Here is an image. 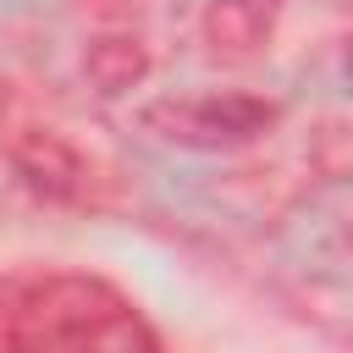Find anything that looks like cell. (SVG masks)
Listing matches in <instances>:
<instances>
[{
    "label": "cell",
    "instance_id": "cell-5",
    "mask_svg": "<svg viewBox=\"0 0 353 353\" xmlns=\"http://www.w3.org/2000/svg\"><path fill=\"white\" fill-rule=\"evenodd\" d=\"M83 72H88V83L99 94H127V88H138L149 77V50L132 33H105V39H94L83 50Z\"/></svg>",
    "mask_w": 353,
    "mask_h": 353
},
{
    "label": "cell",
    "instance_id": "cell-2",
    "mask_svg": "<svg viewBox=\"0 0 353 353\" xmlns=\"http://www.w3.org/2000/svg\"><path fill=\"white\" fill-rule=\"evenodd\" d=\"M276 99L248 94V88H193V94H160L138 110V121L171 143V149H193V154H226L243 149L254 138H265L276 127Z\"/></svg>",
    "mask_w": 353,
    "mask_h": 353
},
{
    "label": "cell",
    "instance_id": "cell-3",
    "mask_svg": "<svg viewBox=\"0 0 353 353\" xmlns=\"http://www.w3.org/2000/svg\"><path fill=\"white\" fill-rule=\"evenodd\" d=\"M6 154L22 171V182L50 193V199H77L83 193V160L50 121H28V116L11 121L6 127Z\"/></svg>",
    "mask_w": 353,
    "mask_h": 353
},
{
    "label": "cell",
    "instance_id": "cell-4",
    "mask_svg": "<svg viewBox=\"0 0 353 353\" xmlns=\"http://www.w3.org/2000/svg\"><path fill=\"white\" fill-rule=\"evenodd\" d=\"M276 0H210L199 17V39L215 61H243L270 39Z\"/></svg>",
    "mask_w": 353,
    "mask_h": 353
},
{
    "label": "cell",
    "instance_id": "cell-6",
    "mask_svg": "<svg viewBox=\"0 0 353 353\" xmlns=\"http://www.w3.org/2000/svg\"><path fill=\"white\" fill-rule=\"evenodd\" d=\"M0 353H11V347H6V342H0Z\"/></svg>",
    "mask_w": 353,
    "mask_h": 353
},
{
    "label": "cell",
    "instance_id": "cell-1",
    "mask_svg": "<svg viewBox=\"0 0 353 353\" xmlns=\"http://www.w3.org/2000/svg\"><path fill=\"white\" fill-rule=\"evenodd\" d=\"M0 342L11 353H165L149 314L88 270L11 276L0 287Z\"/></svg>",
    "mask_w": 353,
    "mask_h": 353
}]
</instances>
